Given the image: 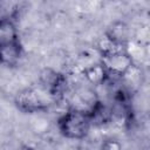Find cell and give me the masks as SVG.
<instances>
[{"label": "cell", "mask_w": 150, "mask_h": 150, "mask_svg": "<svg viewBox=\"0 0 150 150\" xmlns=\"http://www.w3.org/2000/svg\"><path fill=\"white\" fill-rule=\"evenodd\" d=\"M56 98L42 86L28 87L20 90L14 100L16 108L25 114H36L46 111Z\"/></svg>", "instance_id": "cell-1"}, {"label": "cell", "mask_w": 150, "mask_h": 150, "mask_svg": "<svg viewBox=\"0 0 150 150\" xmlns=\"http://www.w3.org/2000/svg\"><path fill=\"white\" fill-rule=\"evenodd\" d=\"M91 116L89 112L70 108L57 121L60 132L69 139H83L87 137L91 125Z\"/></svg>", "instance_id": "cell-2"}, {"label": "cell", "mask_w": 150, "mask_h": 150, "mask_svg": "<svg viewBox=\"0 0 150 150\" xmlns=\"http://www.w3.org/2000/svg\"><path fill=\"white\" fill-rule=\"evenodd\" d=\"M40 86H42L48 93H50L56 100L61 96L66 89V76L53 68H43L39 75Z\"/></svg>", "instance_id": "cell-3"}, {"label": "cell", "mask_w": 150, "mask_h": 150, "mask_svg": "<svg viewBox=\"0 0 150 150\" xmlns=\"http://www.w3.org/2000/svg\"><path fill=\"white\" fill-rule=\"evenodd\" d=\"M101 63L103 64L108 76L112 75L121 77L132 64V61L124 50V52H118L110 55L101 56Z\"/></svg>", "instance_id": "cell-4"}, {"label": "cell", "mask_w": 150, "mask_h": 150, "mask_svg": "<svg viewBox=\"0 0 150 150\" xmlns=\"http://www.w3.org/2000/svg\"><path fill=\"white\" fill-rule=\"evenodd\" d=\"M23 49L18 41L0 45V64L6 67H15L22 59Z\"/></svg>", "instance_id": "cell-5"}, {"label": "cell", "mask_w": 150, "mask_h": 150, "mask_svg": "<svg viewBox=\"0 0 150 150\" xmlns=\"http://www.w3.org/2000/svg\"><path fill=\"white\" fill-rule=\"evenodd\" d=\"M82 74L89 83L95 84V86L103 84L105 82V80L108 79V74H107L103 64L101 63V61L86 66L82 70Z\"/></svg>", "instance_id": "cell-6"}, {"label": "cell", "mask_w": 150, "mask_h": 150, "mask_svg": "<svg viewBox=\"0 0 150 150\" xmlns=\"http://www.w3.org/2000/svg\"><path fill=\"white\" fill-rule=\"evenodd\" d=\"M125 88L129 90V91H136L141 84H142V81H143V71H142V68L139 67V64H136V63H132L129 69L121 76Z\"/></svg>", "instance_id": "cell-7"}, {"label": "cell", "mask_w": 150, "mask_h": 150, "mask_svg": "<svg viewBox=\"0 0 150 150\" xmlns=\"http://www.w3.org/2000/svg\"><path fill=\"white\" fill-rule=\"evenodd\" d=\"M105 34L109 38H111L112 40H115L116 42H120V43H123V45H125L131 39L130 28L124 22H121V21L111 23Z\"/></svg>", "instance_id": "cell-8"}, {"label": "cell", "mask_w": 150, "mask_h": 150, "mask_svg": "<svg viewBox=\"0 0 150 150\" xmlns=\"http://www.w3.org/2000/svg\"><path fill=\"white\" fill-rule=\"evenodd\" d=\"M97 50L100 53L101 56H105V55H110L114 53H118V52H124L125 49V45L116 42L115 40H112L111 38H109L107 34H104L98 41H97Z\"/></svg>", "instance_id": "cell-9"}, {"label": "cell", "mask_w": 150, "mask_h": 150, "mask_svg": "<svg viewBox=\"0 0 150 150\" xmlns=\"http://www.w3.org/2000/svg\"><path fill=\"white\" fill-rule=\"evenodd\" d=\"M124 50L130 56L132 63H136V64H139L146 57L145 45L136 41L135 39H130L125 43V49Z\"/></svg>", "instance_id": "cell-10"}, {"label": "cell", "mask_w": 150, "mask_h": 150, "mask_svg": "<svg viewBox=\"0 0 150 150\" xmlns=\"http://www.w3.org/2000/svg\"><path fill=\"white\" fill-rule=\"evenodd\" d=\"M18 29L11 19H0V45L18 41Z\"/></svg>", "instance_id": "cell-11"}, {"label": "cell", "mask_w": 150, "mask_h": 150, "mask_svg": "<svg viewBox=\"0 0 150 150\" xmlns=\"http://www.w3.org/2000/svg\"><path fill=\"white\" fill-rule=\"evenodd\" d=\"M102 148L107 149V150H118L122 148V145L120 142H117L115 139H108L102 144Z\"/></svg>", "instance_id": "cell-12"}]
</instances>
